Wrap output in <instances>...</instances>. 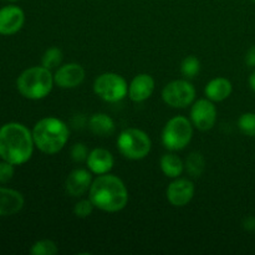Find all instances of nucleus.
Masks as SVG:
<instances>
[{
  "instance_id": "nucleus-1",
  "label": "nucleus",
  "mask_w": 255,
  "mask_h": 255,
  "mask_svg": "<svg viewBox=\"0 0 255 255\" xmlns=\"http://www.w3.org/2000/svg\"><path fill=\"white\" fill-rule=\"evenodd\" d=\"M32 132L19 122H9L0 127V158L14 166L24 164L34 151Z\"/></svg>"
},
{
  "instance_id": "nucleus-2",
  "label": "nucleus",
  "mask_w": 255,
  "mask_h": 255,
  "mask_svg": "<svg viewBox=\"0 0 255 255\" xmlns=\"http://www.w3.org/2000/svg\"><path fill=\"white\" fill-rule=\"evenodd\" d=\"M95 208L107 213L120 212L128 203V191L124 182L114 174H101L94 179L89 191Z\"/></svg>"
},
{
  "instance_id": "nucleus-3",
  "label": "nucleus",
  "mask_w": 255,
  "mask_h": 255,
  "mask_svg": "<svg viewBox=\"0 0 255 255\" xmlns=\"http://www.w3.org/2000/svg\"><path fill=\"white\" fill-rule=\"evenodd\" d=\"M34 143L42 153L55 154L61 151L69 141V127L56 117H45L32 128Z\"/></svg>"
},
{
  "instance_id": "nucleus-4",
  "label": "nucleus",
  "mask_w": 255,
  "mask_h": 255,
  "mask_svg": "<svg viewBox=\"0 0 255 255\" xmlns=\"http://www.w3.org/2000/svg\"><path fill=\"white\" fill-rule=\"evenodd\" d=\"M51 70L44 66H34L24 70L16 80L17 91L29 100L45 99L54 86Z\"/></svg>"
},
{
  "instance_id": "nucleus-5",
  "label": "nucleus",
  "mask_w": 255,
  "mask_h": 255,
  "mask_svg": "<svg viewBox=\"0 0 255 255\" xmlns=\"http://www.w3.org/2000/svg\"><path fill=\"white\" fill-rule=\"evenodd\" d=\"M152 142L148 134L138 128H127L117 138V148L127 159L138 161L148 156Z\"/></svg>"
},
{
  "instance_id": "nucleus-6",
  "label": "nucleus",
  "mask_w": 255,
  "mask_h": 255,
  "mask_svg": "<svg viewBox=\"0 0 255 255\" xmlns=\"http://www.w3.org/2000/svg\"><path fill=\"white\" fill-rule=\"evenodd\" d=\"M193 136L191 120L183 116L172 117L162 131V143L168 151H181L186 148Z\"/></svg>"
},
{
  "instance_id": "nucleus-7",
  "label": "nucleus",
  "mask_w": 255,
  "mask_h": 255,
  "mask_svg": "<svg viewBox=\"0 0 255 255\" xmlns=\"http://www.w3.org/2000/svg\"><path fill=\"white\" fill-rule=\"evenodd\" d=\"M94 91L104 101L115 104L122 101L128 95V85L121 75L105 72L95 80Z\"/></svg>"
},
{
  "instance_id": "nucleus-8",
  "label": "nucleus",
  "mask_w": 255,
  "mask_h": 255,
  "mask_svg": "<svg viewBox=\"0 0 255 255\" xmlns=\"http://www.w3.org/2000/svg\"><path fill=\"white\" fill-rule=\"evenodd\" d=\"M162 99L164 104L173 109H184L193 104L196 99V89L187 80H174L163 87Z\"/></svg>"
},
{
  "instance_id": "nucleus-9",
  "label": "nucleus",
  "mask_w": 255,
  "mask_h": 255,
  "mask_svg": "<svg viewBox=\"0 0 255 255\" xmlns=\"http://www.w3.org/2000/svg\"><path fill=\"white\" fill-rule=\"evenodd\" d=\"M191 122L199 131H209L217 122V109L213 101L201 99L191 109Z\"/></svg>"
},
{
  "instance_id": "nucleus-10",
  "label": "nucleus",
  "mask_w": 255,
  "mask_h": 255,
  "mask_svg": "<svg viewBox=\"0 0 255 255\" xmlns=\"http://www.w3.org/2000/svg\"><path fill=\"white\" fill-rule=\"evenodd\" d=\"M85 80V69L80 64L70 62L60 66L54 75V81L61 89H75Z\"/></svg>"
},
{
  "instance_id": "nucleus-11",
  "label": "nucleus",
  "mask_w": 255,
  "mask_h": 255,
  "mask_svg": "<svg viewBox=\"0 0 255 255\" xmlns=\"http://www.w3.org/2000/svg\"><path fill=\"white\" fill-rule=\"evenodd\" d=\"M193 182L187 178H176L167 188V199L174 207H184L194 196Z\"/></svg>"
},
{
  "instance_id": "nucleus-12",
  "label": "nucleus",
  "mask_w": 255,
  "mask_h": 255,
  "mask_svg": "<svg viewBox=\"0 0 255 255\" xmlns=\"http://www.w3.org/2000/svg\"><path fill=\"white\" fill-rule=\"evenodd\" d=\"M25 14L21 7L7 5L0 9V35H14L24 26Z\"/></svg>"
},
{
  "instance_id": "nucleus-13",
  "label": "nucleus",
  "mask_w": 255,
  "mask_h": 255,
  "mask_svg": "<svg viewBox=\"0 0 255 255\" xmlns=\"http://www.w3.org/2000/svg\"><path fill=\"white\" fill-rule=\"evenodd\" d=\"M91 172L84 168H77L69 174L65 182V189L71 197H81L90 191L92 184Z\"/></svg>"
},
{
  "instance_id": "nucleus-14",
  "label": "nucleus",
  "mask_w": 255,
  "mask_h": 255,
  "mask_svg": "<svg viewBox=\"0 0 255 255\" xmlns=\"http://www.w3.org/2000/svg\"><path fill=\"white\" fill-rule=\"evenodd\" d=\"M154 91V80L148 74H139L128 85V97L133 102H143Z\"/></svg>"
},
{
  "instance_id": "nucleus-15",
  "label": "nucleus",
  "mask_w": 255,
  "mask_h": 255,
  "mask_svg": "<svg viewBox=\"0 0 255 255\" xmlns=\"http://www.w3.org/2000/svg\"><path fill=\"white\" fill-rule=\"evenodd\" d=\"M87 168L91 173L101 176L109 173L115 164L114 156L105 148H95L89 153L86 159Z\"/></svg>"
},
{
  "instance_id": "nucleus-16",
  "label": "nucleus",
  "mask_w": 255,
  "mask_h": 255,
  "mask_svg": "<svg viewBox=\"0 0 255 255\" xmlns=\"http://www.w3.org/2000/svg\"><path fill=\"white\" fill-rule=\"evenodd\" d=\"M24 203V196L20 192L6 187H0V217L16 214L21 211Z\"/></svg>"
},
{
  "instance_id": "nucleus-17",
  "label": "nucleus",
  "mask_w": 255,
  "mask_h": 255,
  "mask_svg": "<svg viewBox=\"0 0 255 255\" xmlns=\"http://www.w3.org/2000/svg\"><path fill=\"white\" fill-rule=\"evenodd\" d=\"M233 91L232 82L226 77H216L207 84L204 94L208 100L213 102H222L228 99Z\"/></svg>"
},
{
  "instance_id": "nucleus-18",
  "label": "nucleus",
  "mask_w": 255,
  "mask_h": 255,
  "mask_svg": "<svg viewBox=\"0 0 255 255\" xmlns=\"http://www.w3.org/2000/svg\"><path fill=\"white\" fill-rule=\"evenodd\" d=\"M89 128L94 134L99 137H109L114 134L116 129L115 121L106 114H94L89 120Z\"/></svg>"
},
{
  "instance_id": "nucleus-19",
  "label": "nucleus",
  "mask_w": 255,
  "mask_h": 255,
  "mask_svg": "<svg viewBox=\"0 0 255 255\" xmlns=\"http://www.w3.org/2000/svg\"><path fill=\"white\" fill-rule=\"evenodd\" d=\"M159 166L164 176L169 178H178L184 171L183 161L174 153L163 154L159 161Z\"/></svg>"
},
{
  "instance_id": "nucleus-20",
  "label": "nucleus",
  "mask_w": 255,
  "mask_h": 255,
  "mask_svg": "<svg viewBox=\"0 0 255 255\" xmlns=\"http://www.w3.org/2000/svg\"><path fill=\"white\" fill-rule=\"evenodd\" d=\"M184 168L189 176L193 178H199L206 168V159L199 152H192L184 162Z\"/></svg>"
},
{
  "instance_id": "nucleus-21",
  "label": "nucleus",
  "mask_w": 255,
  "mask_h": 255,
  "mask_svg": "<svg viewBox=\"0 0 255 255\" xmlns=\"http://www.w3.org/2000/svg\"><path fill=\"white\" fill-rule=\"evenodd\" d=\"M62 59H64V55H62V51L59 47H50L42 55L41 66L46 67L49 70L56 69L57 66L61 65Z\"/></svg>"
},
{
  "instance_id": "nucleus-22",
  "label": "nucleus",
  "mask_w": 255,
  "mask_h": 255,
  "mask_svg": "<svg viewBox=\"0 0 255 255\" xmlns=\"http://www.w3.org/2000/svg\"><path fill=\"white\" fill-rule=\"evenodd\" d=\"M59 252L56 243L50 239H41L32 244L30 253L32 255H55Z\"/></svg>"
},
{
  "instance_id": "nucleus-23",
  "label": "nucleus",
  "mask_w": 255,
  "mask_h": 255,
  "mask_svg": "<svg viewBox=\"0 0 255 255\" xmlns=\"http://www.w3.org/2000/svg\"><path fill=\"white\" fill-rule=\"evenodd\" d=\"M238 127L243 134L255 137V112H246L238 120Z\"/></svg>"
},
{
  "instance_id": "nucleus-24",
  "label": "nucleus",
  "mask_w": 255,
  "mask_h": 255,
  "mask_svg": "<svg viewBox=\"0 0 255 255\" xmlns=\"http://www.w3.org/2000/svg\"><path fill=\"white\" fill-rule=\"evenodd\" d=\"M201 70V62L196 56H187L181 64V72L187 79H193Z\"/></svg>"
},
{
  "instance_id": "nucleus-25",
  "label": "nucleus",
  "mask_w": 255,
  "mask_h": 255,
  "mask_svg": "<svg viewBox=\"0 0 255 255\" xmlns=\"http://www.w3.org/2000/svg\"><path fill=\"white\" fill-rule=\"evenodd\" d=\"M95 206L91 202V199H81L77 202L74 207V214L80 219H85L92 214Z\"/></svg>"
},
{
  "instance_id": "nucleus-26",
  "label": "nucleus",
  "mask_w": 255,
  "mask_h": 255,
  "mask_svg": "<svg viewBox=\"0 0 255 255\" xmlns=\"http://www.w3.org/2000/svg\"><path fill=\"white\" fill-rule=\"evenodd\" d=\"M89 153L90 152L87 151V147L84 143H75L70 151L72 161L76 162V163H82V162L86 161Z\"/></svg>"
},
{
  "instance_id": "nucleus-27",
  "label": "nucleus",
  "mask_w": 255,
  "mask_h": 255,
  "mask_svg": "<svg viewBox=\"0 0 255 255\" xmlns=\"http://www.w3.org/2000/svg\"><path fill=\"white\" fill-rule=\"evenodd\" d=\"M14 164L1 159L0 162V183H7L14 177Z\"/></svg>"
},
{
  "instance_id": "nucleus-28",
  "label": "nucleus",
  "mask_w": 255,
  "mask_h": 255,
  "mask_svg": "<svg viewBox=\"0 0 255 255\" xmlns=\"http://www.w3.org/2000/svg\"><path fill=\"white\" fill-rule=\"evenodd\" d=\"M246 64L249 67H255V45L248 50L246 55Z\"/></svg>"
},
{
  "instance_id": "nucleus-29",
  "label": "nucleus",
  "mask_w": 255,
  "mask_h": 255,
  "mask_svg": "<svg viewBox=\"0 0 255 255\" xmlns=\"http://www.w3.org/2000/svg\"><path fill=\"white\" fill-rule=\"evenodd\" d=\"M243 228L246 231L249 232H254L255 231V217L251 216V217H247L243 222Z\"/></svg>"
},
{
  "instance_id": "nucleus-30",
  "label": "nucleus",
  "mask_w": 255,
  "mask_h": 255,
  "mask_svg": "<svg viewBox=\"0 0 255 255\" xmlns=\"http://www.w3.org/2000/svg\"><path fill=\"white\" fill-rule=\"evenodd\" d=\"M249 86L255 92V71L252 72V75L249 76Z\"/></svg>"
},
{
  "instance_id": "nucleus-31",
  "label": "nucleus",
  "mask_w": 255,
  "mask_h": 255,
  "mask_svg": "<svg viewBox=\"0 0 255 255\" xmlns=\"http://www.w3.org/2000/svg\"><path fill=\"white\" fill-rule=\"evenodd\" d=\"M5 1H16V0H5Z\"/></svg>"
},
{
  "instance_id": "nucleus-32",
  "label": "nucleus",
  "mask_w": 255,
  "mask_h": 255,
  "mask_svg": "<svg viewBox=\"0 0 255 255\" xmlns=\"http://www.w3.org/2000/svg\"><path fill=\"white\" fill-rule=\"evenodd\" d=\"M252 1H254V2H255V0H252Z\"/></svg>"
}]
</instances>
